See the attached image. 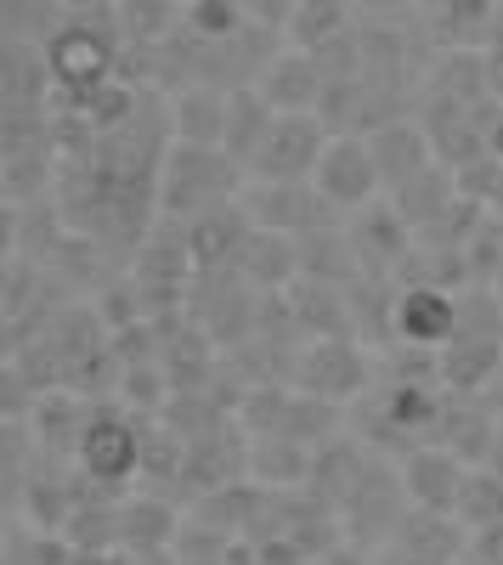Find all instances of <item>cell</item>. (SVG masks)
I'll return each mask as SVG.
<instances>
[{"instance_id": "18", "label": "cell", "mask_w": 503, "mask_h": 565, "mask_svg": "<svg viewBox=\"0 0 503 565\" xmlns=\"http://www.w3.org/2000/svg\"><path fill=\"white\" fill-rule=\"evenodd\" d=\"M470 554H475L481 565H503V526H492V532H475Z\"/></svg>"}, {"instance_id": "17", "label": "cell", "mask_w": 503, "mask_h": 565, "mask_svg": "<svg viewBox=\"0 0 503 565\" xmlns=\"http://www.w3.org/2000/svg\"><path fill=\"white\" fill-rule=\"evenodd\" d=\"M289 40H295V52L317 57L323 45H334V34L345 29V7H289Z\"/></svg>"}, {"instance_id": "16", "label": "cell", "mask_w": 503, "mask_h": 565, "mask_svg": "<svg viewBox=\"0 0 503 565\" xmlns=\"http://www.w3.org/2000/svg\"><path fill=\"white\" fill-rule=\"evenodd\" d=\"M459 521H470V532L503 526V476L497 469H470L464 498H459Z\"/></svg>"}, {"instance_id": "14", "label": "cell", "mask_w": 503, "mask_h": 565, "mask_svg": "<svg viewBox=\"0 0 503 565\" xmlns=\"http://www.w3.org/2000/svg\"><path fill=\"white\" fill-rule=\"evenodd\" d=\"M351 244L362 249V260H374L379 255V266H390L396 255H407V244H414V226L402 221V210H362V221H356V232H351Z\"/></svg>"}, {"instance_id": "4", "label": "cell", "mask_w": 503, "mask_h": 565, "mask_svg": "<svg viewBox=\"0 0 503 565\" xmlns=\"http://www.w3.org/2000/svg\"><path fill=\"white\" fill-rule=\"evenodd\" d=\"M79 469H85V481L90 487H103V492H119L130 487L136 476L148 469V447H142V430L125 418V413H90L79 424Z\"/></svg>"}, {"instance_id": "6", "label": "cell", "mask_w": 503, "mask_h": 565, "mask_svg": "<svg viewBox=\"0 0 503 565\" xmlns=\"http://www.w3.org/2000/svg\"><path fill=\"white\" fill-rule=\"evenodd\" d=\"M390 317H396V334L414 351H441V345L459 340L464 300H452L441 282H407L390 306Z\"/></svg>"}, {"instance_id": "9", "label": "cell", "mask_w": 503, "mask_h": 565, "mask_svg": "<svg viewBox=\"0 0 503 565\" xmlns=\"http://www.w3.org/2000/svg\"><path fill=\"white\" fill-rule=\"evenodd\" d=\"M249 232L255 226H249L244 204H221V210H210V215L181 226V238H188V255H193L199 271H221V266H238L244 260Z\"/></svg>"}, {"instance_id": "5", "label": "cell", "mask_w": 503, "mask_h": 565, "mask_svg": "<svg viewBox=\"0 0 503 565\" xmlns=\"http://www.w3.org/2000/svg\"><path fill=\"white\" fill-rule=\"evenodd\" d=\"M311 186L323 193L329 210H368L374 193L385 186L368 136H334L329 153H323V164H317V175H311Z\"/></svg>"}, {"instance_id": "15", "label": "cell", "mask_w": 503, "mask_h": 565, "mask_svg": "<svg viewBox=\"0 0 503 565\" xmlns=\"http://www.w3.org/2000/svg\"><path fill=\"white\" fill-rule=\"evenodd\" d=\"M238 266H244V277H255V282H283V277H295V244L283 238V232L255 226Z\"/></svg>"}, {"instance_id": "7", "label": "cell", "mask_w": 503, "mask_h": 565, "mask_svg": "<svg viewBox=\"0 0 503 565\" xmlns=\"http://www.w3.org/2000/svg\"><path fill=\"white\" fill-rule=\"evenodd\" d=\"M464 481H470V469L459 452H447V447H419V452H407L402 463V498H414L425 514H459V498H464Z\"/></svg>"}, {"instance_id": "11", "label": "cell", "mask_w": 503, "mask_h": 565, "mask_svg": "<svg viewBox=\"0 0 503 565\" xmlns=\"http://www.w3.org/2000/svg\"><path fill=\"white\" fill-rule=\"evenodd\" d=\"M368 148H374V164H379V181L390 186V193H402L407 181H419L430 170V141L425 130L414 125H379L368 136Z\"/></svg>"}, {"instance_id": "19", "label": "cell", "mask_w": 503, "mask_h": 565, "mask_svg": "<svg viewBox=\"0 0 503 565\" xmlns=\"http://www.w3.org/2000/svg\"><path fill=\"white\" fill-rule=\"evenodd\" d=\"M63 565H125V554L119 548H68Z\"/></svg>"}, {"instance_id": "1", "label": "cell", "mask_w": 503, "mask_h": 565, "mask_svg": "<svg viewBox=\"0 0 503 565\" xmlns=\"http://www.w3.org/2000/svg\"><path fill=\"white\" fill-rule=\"evenodd\" d=\"M125 29H119V12H63V23H52V34L40 40V57H45V74H52V90L63 114L79 108L90 90H103L119 79L125 68Z\"/></svg>"}, {"instance_id": "13", "label": "cell", "mask_w": 503, "mask_h": 565, "mask_svg": "<svg viewBox=\"0 0 503 565\" xmlns=\"http://www.w3.org/2000/svg\"><path fill=\"white\" fill-rule=\"evenodd\" d=\"M271 125H278V114H271V103L260 97L255 85L233 90V97H226V148H221V153L233 159L238 170H249Z\"/></svg>"}, {"instance_id": "2", "label": "cell", "mask_w": 503, "mask_h": 565, "mask_svg": "<svg viewBox=\"0 0 503 565\" xmlns=\"http://www.w3.org/2000/svg\"><path fill=\"white\" fill-rule=\"evenodd\" d=\"M238 175L244 170L221 148H181L175 141L170 159H164V175H159V210L188 226V221H199V215H210L221 204H233Z\"/></svg>"}, {"instance_id": "12", "label": "cell", "mask_w": 503, "mask_h": 565, "mask_svg": "<svg viewBox=\"0 0 503 565\" xmlns=\"http://www.w3.org/2000/svg\"><path fill=\"white\" fill-rule=\"evenodd\" d=\"M181 537V514L159 498H125L119 503V548L125 554H164Z\"/></svg>"}, {"instance_id": "20", "label": "cell", "mask_w": 503, "mask_h": 565, "mask_svg": "<svg viewBox=\"0 0 503 565\" xmlns=\"http://www.w3.org/2000/svg\"><path fill=\"white\" fill-rule=\"evenodd\" d=\"M492 90H497V114H503V68H497V79H492Z\"/></svg>"}, {"instance_id": "3", "label": "cell", "mask_w": 503, "mask_h": 565, "mask_svg": "<svg viewBox=\"0 0 503 565\" xmlns=\"http://www.w3.org/2000/svg\"><path fill=\"white\" fill-rule=\"evenodd\" d=\"M329 141L334 136H329L323 114H278V125L266 130L249 175L260 186H300V181L317 175V164H323V153H329Z\"/></svg>"}, {"instance_id": "8", "label": "cell", "mask_w": 503, "mask_h": 565, "mask_svg": "<svg viewBox=\"0 0 503 565\" xmlns=\"http://www.w3.org/2000/svg\"><path fill=\"white\" fill-rule=\"evenodd\" d=\"M249 85L271 103V114H317V108H323V90H329V74H323L317 57L289 52V45H283V52L271 57Z\"/></svg>"}, {"instance_id": "10", "label": "cell", "mask_w": 503, "mask_h": 565, "mask_svg": "<svg viewBox=\"0 0 503 565\" xmlns=\"http://www.w3.org/2000/svg\"><path fill=\"white\" fill-rule=\"evenodd\" d=\"M226 97L233 90H215V85H181L175 103H170V136L181 148H226Z\"/></svg>"}]
</instances>
